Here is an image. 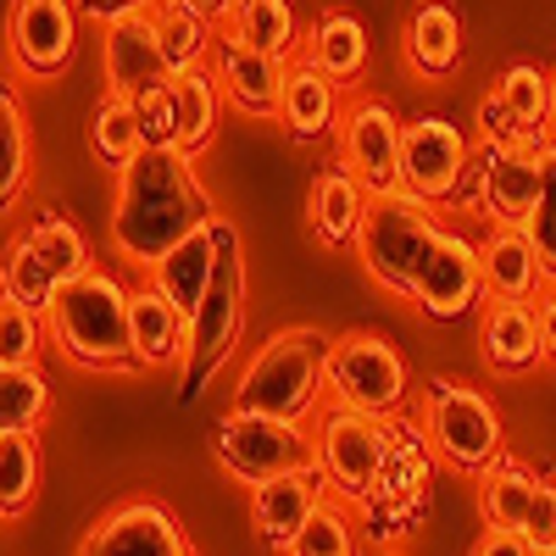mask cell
Segmentation results:
<instances>
[{
	"label": "cell",
	"instance_id": "obj_1",
	"mask_svg": "<svg viewBox=\"0 0 556 556\" xmlns=\"http://www.w3.org/2000/svg\"><path fill=\"white\" fill-rule=\"evenodd\" d=\"M212 223V195L184 151H139L117 173L112 251L134 267H156L173 245Z\"/></svg>",
	"mask_w": 556,
	"mask_h": 556
},
{
	"label": "cell",
	"instance_id": "obj_2",
	"mask_svg": "<svg viewBox=\"0 0 556 556\" xmlns=\"http://www.w3.org/2000/svg\"><path fill=\"white\" fill-rule=\"evenodd\" d=\"M217 228V273L201 295V306L190 312V345L178 362V401L190 406L206 395V384L217 379V367L235 356L240 329H245V256H240V235L223 217Z\"/></svg>",
	"mask_w": 556,
	"mask_h": 556
},
{
	"label": "cell",
	"instance_id": "obj_3",
	"mask_svg": "<svg viewBox=\"0 0 556 556\" xmlns=\"http://www.w3.org/2000/svg\"><path fill=\"white\" fill-rule=\"evenodd\" d=\"M323 367H329V334L317 329H285L273 334L235 384V412L256 417H285V424H306L323 401Z\"/></svg>",
	"mask_w": 556,
	"mask_h": 556
},
{
	"label": "cell",
	"instance_id": "obj_4",
	"mask_svg": "<svg viewBox=\"0 0 556 556\" xmlns=\"http://www.w3.org/2000/svg\"><path fill=\"white\" fill-rule=\"evenodd\" d=\"M51 329L67 362L78 367H128V285L106 267H89L51 306Z\"/></svg>",
	"mask_w": 556,
	"mask_h": 556
},
{
	"label": "cell",
	"instance_id": "obj_5",
	"mask_svg": "<svg viewBox=\"0 0 556 556\" xmlns=\"http://www.w3.org/2000/svg\"><path fill=\"white\" fill-rule=\"evenodd\" d=\"M440 240V217L434 206L412 201L406 190L395 195H374L362 212V228H356V256L362 267L379 278L384 290L395 295H412L417 290V273H424L429 251Z\"/></svg>",
	"mask_w": 556,
	"mask_h": 556
},
{
	"label": "cell",
	"instance_id": "obj_6",
	"mask_svg": "<svg viewBox=\"0 0 556 556\" xmlns=\"http://www.w3.org/2000/svg\"><path fill=\"white\" fill-rule=\"evenodd\" d=\"M212 456L240 484L256 490L267 479L317 468V440L306 434V424H285V417H256V412H235V406H228L212 424Z\"/></svg>",
	"mask_w": 556,
	"mask_h": 556
},
{
	"label": "cell",
	"instance_id": "obj_7",
	"mask_svg": "<svg viewBox=\"0 0 556 556\" xmlns=\"http://www.w3.org/2000/svg\"><path fill=\"white\" fill-rule=\"evenodd\" d=\"M323 384H329L334 406L345 412H362V417H379V424H390V417L406 406V362L390 340L367 334V329H351L340 340H329V367H323Z\"/></svg>",
	"mask_w": 556,
	"mask_h": 556
},
{
	"label": "cell",
	"instance_id": "obj_8",
	"mask_svg": "<svg viewBox=\"0 0 556 556\" xmlns=\"http://www.w3.org/2000/svg\"><path fill=\"white\" fill-rule=\"evenodd\" d=\"M317 434H323L317 440V468H323L329 495L367 506V495L379 490V479L390 468V424L334 406L329 417H323Z\"/></svg>",
	"mask_w": 556,
	"mask_h": 556
},
{
	"label": "cell",
	"instance_id": "obj_9",
	"mask_svg": "<svg viewBox=\"0 0 556 556\" xmlns=\"http://www.w3.org/2000/svg\"><path fill=\"white\" fill-rule=\"evenodd\" d=\"M429 440H434L445 468L479 479L501 456V412L473 384L434 379L429 384Z\"/></svg>",
	"mask_w": 556,
	"mask_h": 556
},
{
	"label": "cell",
	"instance_id": "obj_10",
	"mask_svg": "<svg viewBox=\"0 0 556 556\" xmlns=\"http://www.w3.org/2000/svg\"><path fill=\"white\" fill-rule=\"evenodd\" d=\"M473 173V146L451 117H412L401 128V190L424 206L456 201Z\"/></svg>",
	"mask_w": 556,
	"mask_h": 556
},
{
	"label": "cell",
	"instance_id": "obj_11",
	"mask_svg": "<svg viewBox=\"0 0 556 556\" xmlns=\"http://www.w3.org/2000/svg\"><path fill=\"white\" fill-rule=\"evenodd\" d=\"M401 128L406 123L379 96H362L340 112V162L367 190V201L401 190Z\"/></svg>",
	"mask_w": 556,
	"mask_h": 556
},
{
	"label": "cell",
	"instance_id": "obj_12",
	"mask_svg": "<svg viewBox=\"0 0 556 556\" xmlns=\"http://www.w3.org/2000/svg\"><path fill=\"white\" fill-rule=\"evenodd\" d=\"M540 151L545 146H484L456 201H479L490 223H518L540 201Z\"/></svg>",
	"mask_w": 556,
	"mask_h": 556
},
{
	"label": "cell",
	"instance_id": "obj_13",
	"mask_svg": "<svg viewBox=\"0 0 556 556\" xmlns=\"http://www.w3.org/2000/svg\"><path fill=\"white\" fill-rule=\"evenodd\" d=\"M479 295H484L479 245L468 235H456V228H440L424 273H417L412 301L424 306V317H434V323H456V317H468L479 306Z\"/></svg>",
	"mask_w": 556,
	"mask_h": 556
},
{
	"label": "cell",
	"instance_id": "obj_14",
	"mask_svg": "<svg viewBox=\"0 0 556 556\" xmlns=\"http://www.w3.org/2000/svg\"><path fill=\"white\" fill-rule=\"evenodd\" d=\"M78 556H195V545L162 501H123L84 534Z\"/></svg>",
	"mask_w": 556,
	"mask_h": 556
},
{
	"label": "cell",
	"instance_id": "obj_15",
	"mask_svg": "<svg viewBox=\"0 0 556 556\" xmlns=\"http://www.w3.org/2000/svg\"><path fill=\"white\" fill-rule=\"evenodd\" d=\"M78 51V7L73 0H17L12 7V56L34 78H56Z\"/></svg>",
	"mask_w": 556,
	"mask_h": 556
},
{
	"label": "cell",
	"instance_id": "obj_16",
	"mask_svg": "<svg viewBox=\"0 0 556 556\" xmlns=\"http://www.w3.org/2000/svg\"><path fill=\"white\" fill-rule=\"evenodd\" d=\"M101 62H106V96H123V101H139L146 89L173 84V73L162 62V45H156L151 12L112 23L106 39H101Z\"/></svg>",
	"mask_w": 556,
	"mask_h": 556
},
{
	"label": "cell",
	"instance_id": "obj_17",
	"mask_svg": "<svg viewBox=\"0 0 556 556\" xmlns=\"http://www.w3.org/2000/svg\"><path fill=\"white\" fill-rule=\"evenodd\" d=\"M329 501V484H323V468H306V473H285V479H267L251 490V523H256V540L267 551H290L301 523Z\"/></svg>",
	"mask_w": 556,
	"mask_h": 556
},
{
	"label": "cell",
	"instance_id": "obj_18",
	"mask_svg": "<svg viewBox=\"0 0 556 556\" xmlns=\"http://www.w3.org/2000/svg\"><path fill=\"white\" fill-rule=\"evenodd\" d=\"M285 67L290 62H273L262 51H245L240 39H217V89H223V106H235L245 117H278V96H285Z\"/></svg>",
	"mask_w": 556,
	"mask_h": 556
},
{
	"label": "cell",
	"instance_id": "obj_19",
	"mask_svg": "<svg viewBox=\"0 0 556 556\" xmlns=\"http://www.w3.org/2000/svg\"><path fill=\"white\" fill-rule=\"evenodd\" d=\"M190 345V317H184L156 285L128 290V367H173Z\"/></svg>",
	"mask_w": 556,
	"mask_h": 556
},
{
	"label": "cell",
	"instance_id": "obj_20",
	"mask_svg": "<svg viewBox=\"0 0 556 556\" xmlns=\"http://www.w3.org/2000/svg\"><path fill=\"white\" fill-rule=\"evenodd\" d=\"M479 273H484V295L495 301H534L540 295V256L518 223H490V235L479 240Z\"/></svg>",
	"mask_w": 556,
	"mask_h": 556
},
{
	"label": "cell",
	"instance_id": "obj_21",
	"mask_svg": "<svg viewBox=\"0 0 556 556\" xmlns=\"http://www.w3.org/2000/svg\"><path fill=\"white\" fill-rule=\"evenodd\" d=\"M278 123H285L290 139H301V146L340 134V84L323 78L312 62H290L285 67V96H278Z\"/></svg>",
	"mask_w": 556,
	"mask_h": 556
},
{
	"label": "cell",
	"instance_id": "obj_22",
	"mask_svg": "<svg viewBox=\"0 0 556 556\" xmlns=\"http://www.w3.org/2000/svg\"><path fill=\"white\" fill-rule=\"evenodd\" d=\"M362 212H367V190L351 178L345 162L323 167L312 178V190H306V228H312L323 245H356Z\"/></svg>",
	"mask_w": 556,
	"mask_h": 556
},
{
	"label": "cell",
	"instance_id": "obj_23",
	"mask_svg": "<svg viewBox=\"0 0 556 556\" xmlns=\"http://www.w3.org/2000/svg\"><path fill=\"white\" fill-rule=\"evenodd\" d=\"M479 345L495 374H529L540 362V317L534 301H490L479 323Z\"/></svg>",
	"mask_w": 556,
	"mask_h": 556
},
{
	"label": "cell",
	"instance_id": "obj_24",
	"mask_svg": "<svg viewBox=\"0 0 556 556\" xmlns=\"http://www.w3.org/2000/svg\"><path fill=\"white\" fill-rule=\"evenodd\" d=\"M367 56H374V45H367V23L351 17V12H323V17L306 28L301 62H312L323 78L351 84V78L367 73Z\"/></svg>",
	"mask_w": 556,
	"mask_h": 556
},
{
	"label": "cell",
	"instance_id": "obj_25",
	"mask_svg": "<svg viewBox=\"0 0 556 556\" xmlns=\"http://www.w3.org/2000/svg\"><path fill=\"white\" fill-rule=\"evenodd\" d=\"M217 223V217H212ZM195 228L184 245H173L156 267H151V285L190 317L195 306H201V295H206V285H212V273H217V228Z\"/></svg>",
	"mask_w": 556,
	"mask_h": 556
},
{
	"label": "cell",
	"instance_id": "obj_26",
	"mask_svg": "<svg viewBox=\"0 0 556 556\" xmlns=\"http://www.w3.org/2000/svg\"><path fill=\"white\" fill-rule=\"evenodd\" d=\"M406 62L424 78H445L462 62V12L451 0H424L406 17Z\"/></svg>",
	"mask_w": 556,
	"mask_h": 556
},
{
	"label": "cell",
	"instance_id": "obj_27",
	"mask_svg": "<svg viewBox=\"0 0 556 556\" xmlns=\"http://www.w3.org/2000/svg\"><path fill=\"white\" fill-rule=\"evenodd\" d=\"M534 490H540V473L523 468L518 456H495L490 468L479 473V513L490 523V534H523V518L534 506Z\"/></svg>",
	"mask_w": 556,
	"mask_h": 556
},
{
	"label": "cell",
	"instance_id": "obj_28",
	"mask_svg": "<svg viewBox=\"0 0 556 556\" xmlns=\"http://www.w3.org/2000/svg\"><path fill=\"white\" fill-rule=\"evenodd\" d=\"M223 34L240 39L245 51H262L273 62H290L295 45H301V17H295L290 0H240Z\"/></svg>",
	"mask_w": 556,
	"mask_h": 556
},
{
	"label": "cell",
	"instance_id": "obj_29",
	"mask_svg": "<svg viewBox=\"0 0 556 556\" xmlns=\"http://www.w3.org/2000/svg\"><path fill=\"white\" fill-rule=\"evenodd\" d=\"M23 245L39 256V267L56 278V290H67V285H78V278L96 267V256H89V240H84V228L73 223V217H56V212H45V217H34L28 223V235H23Z\"/></svg>",
	"mask_w": 556,
	"mask_h": 556
},
{
	"label": "cell",
	"instance_id": "obj_30",
	"mask_svg": "<svg viewBox=\"0 0 556 556\" xmlns=\"http://www.w3.org/2000/svg\"><path fill=\"white\" fill-rule=\"evenodd\" d=\"M173 101H178V151L184 156H201L217 134V117H223V89H217V73L212 67H190L173 78Z\"/></svg>",
	"mask_w": 556,
	"mask_h": 556
},
{
	"label": "cell",
	"instance_id": "obj_31",
	"mask_svg": "<svg viewBox=\"0 0 556 556\" xmlns=\"http://www.w3.org/2000/svg\"><path fill=\"white\" fill-rule=\"evenodd\" d=\"M495 101L506 106V117L518 123L523 139H534V146H545V123H551V73L534 67V62H513L501 73L495 84Z\"/></svg>",
	"mask_w": 556,
	"mask_h": 556
},
{
	"label": "cell",
	"instance_id": "obj_32",
	"mask_svg": "<svg viewBox=\"0 0 556 556\" xmlns=\"http://www.w3.org/2000/svg\"><path fill=\"white\" fill-rule=\"evenodd\" d=\"M28 162H34V146H28V112H23V96L0 78V212H12L28 190Z\"/></svg>",
	"mask_w": 556,
	"mask_h": 556
},
{
	"label": "cell",
	"instance_id": "obj_33",
	"mask_svg": "<svg viewBox=\"0 0 556 556\" xmlns=\"http://www.w3.org/2000/svg\"><path fill=\"white\" fill-rule=\"evenodd\" d=\"M151 23H156V45H162V62H167V73L178 78V73H190V67H206V56H212V23H201V17H190V12H178V7H167V0H156L151 7Z\"/></svg>",
	"mask_w": 556,
	"mask_h": 556
},
{
	"label": "cell",
	"instance_id": "obj_34",
	"mask_svg": "<svg viewBox=\"0 0 556 556\" xmlns=\"http://www.w3.org/2000/svg\"><path fill=\"white\" fill-rule=\"evenodd\" d=\"M0 295L7 301H17V306H28V312H39V317H51V306H56V278L39 267V256L23 245V240H12L7 245V256H0Z\"/></svg>",
	"mask_w": 556,
	"mask_h": 556
},
{
	"label": "cell",
	"instance_id": "obj_35",
	"mask_svg": "<svg viewBox=\"0 0 556 556\" xmlns=\"http://www.w3.org/2000/svg\"><path fill=\"white\" fill-rule=\"evenodd\" d=\"M51 406V384L39 367H0V434H34Z\"/></svg>",
	"mask_w": 556,
	"mask_h": 556
},
{
	"label": "cell",
	"instance_id": "obj_36",
	"mask_svg": "<svg viewBox=\"0 0 556 556\" xmlns=\"http://www.w3.org/2000/svg\"><path fill=\"white\" fill-rule=\"evenodd\" d=\"M89 151H96L106 167H128L139 151V123H134V101H123V96H106L101 106H96V117H89Z\"/></svg>",
	"mask_w": 556,
	"mask_h": 556
},
{
	"label": "cell",
	"instance_id": "obj_37",
	"mask_svg": "<svg viewBox=\"0 0 556 556\" xmlns=\"http://www.w3.org/2000/svg\"><path fill=\"white\" fill-rule=\"evenodd\" d=\"M39 490V445L34 434H0V518L28 513Z\"/></svg>",
	"mask_w": 556,
	"mask_h": 556
},
{
	"label": "cell",
	"instance_id": "obj_38",
	"mask_svg": "<svg viewBox=\"0 0 556 556\" xmlns=\"http://www.w3.org/2000/svg\"><path fill=\"white\" fill-rule=\"evenodd\" d=\"M523 235L540 256V278L556 285V139H545V151H540V201L523 217Z\"/></svg>",
	"mask_w": 556,
	"mask_h": 556
},
{
	"label": "cell",
	"instance_id": "obj_39",
	"mask_svg": "<svg viewBox=\"0 0 556 556\" xmlns=\"http://www.w3.org/2000/svg\"><path fill=\"white\" fill-rule=\"evenodd\" d=\"M285 556H362V540H356L351 513H345V506H334V501H323L317 513L301 523V534H295V545Z\"/></svg>",
	"mask_w": 556,
	"mask_h": 556
},
{
	"label": "cell",
	"instance_id": "obj_40",
	"mask_svg": "<svg viewBox=\"0 0 556 556\" xmlns=\"http://www.w3.org/2000/svg\"><path fill=\"white\" fill-rule=\"evenodd\" d=\"M39 345H45L39 312H28V306L0 295V367H34L39 362Z\"/></svg>",
	"mask_w": 556,
	"mask_h": 556
},
{
	"label": "cell",
	"instance_id": "obj_41",
	"mask_svg": "<svg viewBox=\"0 0 556 556\" xmlns=\"http://www.w3.org/2000/svg\"><path fill=\"white\" fill-rule=\"evenodd\" d=\"M134 123H139V146L146 151H178V101H173V84L146 89L134 101Z\"/></svg>",
	"mask_w": 556,
	"mask_h": 556
},
{
	"label": "cell",
	"instance_id": "obj_42",
	"mask_svg": "<svg viewBox=\"0 0 556 556\" xmlns=\"http://www.w3.org/2000/svg\"><path fill=\"white\" fill-rule=\"evenodd\" d=\"M523 540L534 551H551L556 545V479H540L534 506H529V518H523Z\"/></svg>",
	"mask_w": 556,
	"mask_h": 556
},
{
	"label": "cell",
	"instance_id": "obj_43",
	"mask_svg": "<svg viewBox=\"0 0 556 556\" xmlns=\"http://www.w3.org/2000/svg\"><path fill=\"white\" fill-rule=\"evenodd\" d=\"M479 134H484V146H534V139L518 134V123L506 117V106H501L495 96L479 101Z\"/></svg>",
	"mask_w": 556,
	"mask_h": 556
},
{
	"label": "cell",
	"instance_id": "obj_44",
	"mask_svg": "<svg viewBox=\"0 0 556 556\" xmlns=\"http://www.w3.org/2000/svg\"><path fill=\"white\" fill-rule=\"evenodd\" d=\"M73 7H78V17L101 23V28H112V23H123V17H139V12H151L156 0H73Z\"/></svg>",
	"mask_w": 556,
	"mask_h": 556
},
{
	"label": "cell",
	"instance_id": "obj_45",
	"mask_svg": "<svg viewBox=\"0 0 556 556\" xmlns=\"http://www.w3.org/2000/svg\"><path fill=\"white\" fill-rule=\"evenodd\" d=\"M167 7H178V12H190V17H201V23H223L228 28V17H235V7L240 0H167Z\"/></svg>",
	"mask_w": 556,
	"mask_h": 556
},
{
	"label": "cell",
	"instance_id": "obj_46",
	"mask_svg": "<svg viewBox=\"0 0 556 556\" xmlns=\"http://www.w3.org/2000/svg\"><path fill=\"white\" fill-rule=\"evenodd\" d=\"M473 556H540V551H534L523 534H484Z\"/></svg>",
	"mask_w": 556,
	"mask_h": 556
},
{
	"label": "cell",
	"instance_id": "obj_47",
	"mask_svg": "<svg viewBox=\"0 0 556 556\" xmlns=\"http://www.w3.org/2000/svg\"><path fill=\"white\" fill-rule=\"evenodd\" d=\"M534 317H540V356L556 362V290L545 301H534Z\"/></svg>",
	"mask_w": 556,
	"mask_h": 556
},
{
	"label": "cell",
	"instance_id": "obj_48",
	"mask_svg": "<svg viewBox=\"0 0 556 556\" xmlns=\"http://www.w3.org/2000/svg\"><path fill=\"white\" fill-rule=\"evenodd\" d=\"M551 123H556V73H551Z\"/></svg>",
	"mask_w": 556,
	"mask_h": 556
},
{
	"label": "cell",
	"instance_id": "obj_49",
	"mask_svg": "<svg viewBox=\"0 0 556 556\" xmlns=\"http://www.w3.org/2000/svg\"><path fill=\"white\" fill-rule=\"evenodd\" d=\"M540 556H556V545H551V551H540Z\"/></svg>",
	"mask_w": 556,
	"mask_h": 556
}]
</instances>
